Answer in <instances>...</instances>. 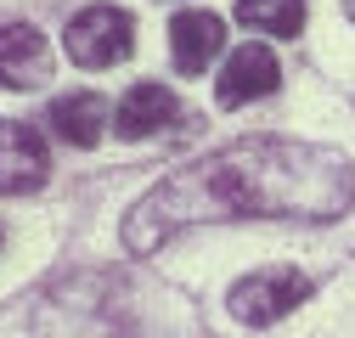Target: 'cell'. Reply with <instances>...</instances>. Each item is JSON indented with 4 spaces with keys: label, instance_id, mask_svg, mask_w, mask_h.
I'll return each instance as SVG.
<instances>
[{
    "label": "cell",
    "instance_id": "6da1fadb",
    "mask_svg": "<svg viewBox=\"0 0 355 338\" xmlns=\"http://www.w3.org/2000/svg\"><path fill=\"white\" fill-rule=\"evenodd\" d=\"M355 203V163L338 147L293 136H243L153 181L124 215V248L147 260L192 226L220 220H344Z\"/></svg>",
    "mask_w": 355,
    "mask_h": 338
},
{
    "label": "cell",
    "instance_id": "7a4b0ae2",
    "mask_svg": "<svg viewBox=\"0 0 355 338\" xmlns=\"http://www.w3.org/2000/svg\"><path fill=\"white\" fill-rule=\"evenodd\" d=\"M96 282L79 276L68 293H51L34 321V338H141V316L119 305V293H91Z\"/></svg>",
    "mask_w": 355,
    "mask_h": 338
},
{
    "label": "cell",
    "instance_id": "3957f363",
    "mask_svg": "<svg viewBox=\"0 0 355 338\" xmlns=\"http://www.w3.org/2000/svg\"><path fill=\"white\" fill-rule=\"evenodd\" d=\"M130 46H136V17H130L124 6H107V0H96V6H85L68 17L62 28V51L73 68H113L130 57Z\"/></svg>",
    "mask_w": 355,
    "mask_h": 338
},
{
    "label": "cell",
    "instance_id": "277c9868",
    "mask_svg": "<svg viewBox=\"0 0 355 338\" xmlns=\"http://www.w3.org/2000/svg\"><path fill=\"white\" fill-rule=\"evenodd\" d=\"M304 299H310V276L293 271V265H271V271L237 276L232 293H226V310H232L243 327H271V321L293 316Z\"/></svg>",
    "mask_w": 355,
    "mask_h": 338
},
{
    "label": "cell",
    "instance_id": "5b68a950",
    "mask_svg": "<svg viewBox=\"0 0 355 338\" xmlns=\"http://www.w3.org/2000/svg\"><path fill=\"white\" fill-rule=\"evenodd\" d=\"M51 175L46 136L23 118H0V197H28Z\"/></svg>",
    "mask_w": 355,
    "mask_h": 338
},
{
    "label": "cell",
    "instance_id": "8992f818",
    "mask_svg": "<svg viewBox=\"0 0 355 338\" xmlns=\"http://www.w3.org/2000/svg\"><path fill=\"white\" fill-rule=\"evenodd\" d=\"M282 84V62H277V51L271 46H237L232 57H226V68H220V79H214V96H220V107H243V102H259V96H271Z\"/></svg>",
    "mask_w": 355,
    "mask_h": 338
},
{
    "label": "cell",
    "instance_id": "52a82bcc",
    "mask_svg": "<svg viewBox=\"0 0 355 338\" xmlns=\"http://www.w3.org/2000/svg\"><path fill=\"white\" fill-rule=\"evenodd\" d=\"M51 79V46L34 23L0 28V91H34Z\"/></svg>",
    "mask_w": 355,
    "mask_h": 338
},
{
    "label": "cell",
    "instance_id": "ba28073f",
    "mask_svg": "<svg viewBox=\"0 0 355 338\" xmlns=\"http://www.w3.org/2000/svg\"><path fill=\"white\" fill-rule=\"evenodd\" d=\"M220 51H226V23H220L214 12L192 6V12L169 17V57H175L181 73H203Z\"/></svg>",
    "mask_w": 355,
    "mask_h": 338
},
{
    "label": "cell",
    "instance_id": "9c48e42d",
    "mask_svg": "<svg viewBox=\"0 0 355 338\" xmlns=\"http://www.w3.org/2000/svg\"><path fill=\"white\" fill-rule=\"evenodd\" d=\"M169 118H175V96L164 91L158 79H136V84L119 96V107H113V130H119L124 141H147V136L164 130Z\"/></svg>",
    "mask_w": 355,
    "mask_h": 338
},
{
    "label": "cell",
    "instance_id": "30bf717a",
    "mask_svg": "<svg viewBox=\"0 0 355 338\" xmlns=\"http://www.w3.org/2000/svg\"><path fill=\"white\" fill-rule=\"evenodd\" d=\"M113 124V107L96 96V91H68L51 102V130L68 141V147H96Z\"/></svg>",
    "mask_w": 355,
    "mask_h": 338
},
{
    "label": "cell",
    "instance_id": "8fae6325",
    "mask_svg": "<svg viewBox=\"0 0 355 338\" xmlns=\"http://www.w3.org/2000/svg\"><path fill=\"white\" fill-rule=\"evenodd\" d=\"M237 23L254 28V34L299 39V28H304V0H237Z\"/></svg>",
    "mask_w": 355,
    "mask_h": 338
},
{
    "label": "cell",
    "instance_id": "7c38bea8",
    "mask_svg": "<svg viewBox=\"0 0 355 338\" xmlns=\"http://www.w3.org/2000/svg\"><path fill=\"white\" fill-rule=\"evenodd\" d=\"M344 17H349V23H355V0H344Z\"/></svg>",
    "mask_w": 355,
    "mask_h": 338
},
{
    "label": "cell",
    "instance_id": "4fadbf2b",
    "mask_svg": "<svg viewBox=\"0 0 355 338\" xmlns=\"http://www.w3.org/2000/svg\"><path fill=\"white\" fill-rule=\"evenodd\" d=\"M0 242H6V231H0Z\"/></svg>",
    "mask_w": 355,
    "mask_h": 338
}]
</instances>
